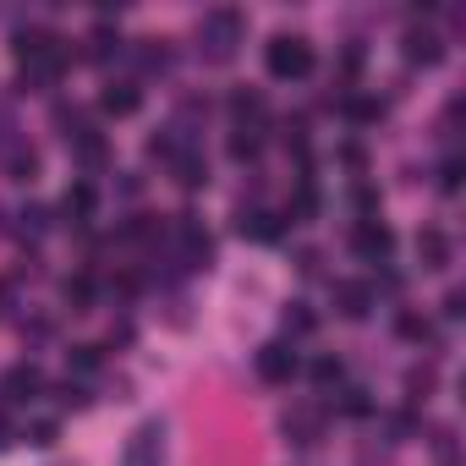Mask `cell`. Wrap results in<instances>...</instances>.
Here are the masks:
<instances>
[{"instance_id": "cell-1", "label": "cell", "mask_w": 466, "mask_h": 466, "mask_svg": "<svg viewBox=\"0 0 466 466\" xmlns=\"http://www.w3.org/2000/svg\"><path fill=\"white\" fill-rule=\"evenodd\" d=\"M12 56L23 66V83H34V88H50L61 77V66H66V50H61V39L50 28H23L17 45H12Z\"/></svg>"}, {"instance_id": "cell-2", "label": "cell", "mask_w": 466, "mask_h": 466, "mask_svg": "<svg viewBox=\"0 0 466 466\" xmlns=\"http://www.w3.org/2000/svg\"><path fill=\"white\" fill-rule=\"evenodd\" d=\"M264 66H269V77H280V83H302V77L313 72V45H308L302 34H275L269 50H264Z\"/></svg>"}, {"instance_id": "cell-3", "label": "cell", "mask_w": 466, "mask_h": 466, "mask_svg": "<svg viewBox=\"0 0 466 466\" xmlns=\"http://www.w3.org/2000/svg\"><path fill=\"white\" fill-rule=\"evenodd\" d=\"M242 17L237 12H208L203 23H198V50L208 56V61H230L237 56V45H242Z\"/></svg>"}, {"instance_id": "cell-4", "label": "cell", "mask_w": 466, "mask_h": 466, "mask_svg": "<svg viewBox=\"0 0 466 466\" xmlns=\"http://www.w3.org/2000/svg\"><path fill=\"white\" fill-rule=\"evenodd\" d=\"M121 466H165V422L159 417H148V422L132 428V439L121 450Z\"/></svg>"}, {"instance_id": "cell-5", "label": "cell", "mask_w": 466, "mask_h": 466, "mask_svg": "<svg viewBox=\"0 0 466 466\" xmlns=\"http://www.w3.org/2000/svg\"><path fill=\"white\" fill-rule=\"evenodd\" d=\"M297 351L286 346V340H269V346H258V379L264 384H291L297 379Z\"/></svg>"}, {"instance_id": "cell-6", "label": "cell", "mask_w": 466, "mask_h": 466, "mask_svg": "<svg viewBox=\"0 0 466 466\" xmlns=\"http://www.w3.org/2000/svg\"><path fill=\"white\" fill-rule=\"evenodd\" d=\"M351 248H357L368 264H384V258L395 253V237H390V225H379V219H362V225H357V237H351Z\"/></svg>"}, {"instance_id": "cell-7", "label": "cell", "mask_w": 466, "mask_h": 466, "mask_svg": "<svg viewBox=\"0 0 466 466\" xmlns=\"http://www.w3.org/2000/svg\"><path fill=\"white\" fill-rule=\"evenodd\" d=\"M335 308H340V319L362 324V319L373 313V286H362V280H340V286H335Z\"/></svg>"}, {"instance_id": "cell-8", "label": "cell", "mask_w": 466, "mask_h": 466, "mask_svg": "<svg viewBox=\"0 0 466 466\" xmlns=\"http://www.w3.org/2000/svg\"><path fill=\"white\" fill-rule=\"evenodd\" d=\"M176 237H181V258H187V269H203L208 253H214L208 230H198V219H181V225H176Z\"/></svg>"}, {"instance_id": "cell-9", "label": "cell", "mask_w": 466, "mask_h": 466, "mask_svg": "<svg viewBox=\"0 0 466 466\" xmlns=\"http://www.w3.org/2000/svg\"><path fill=\"white\" fill-rule=\"evenodd\" d=\"M6 395H12V400H39V395H45V373H39L34 362H17V368L6 373Z\"/></svg>"}, {"instance_id": "cell-10", "label": "cell", "mask_w": 466, "mask_h": 466, "mask_svg": "<svg viewBox=\"0 0 466 466\" xmlns=\"http://www.w3.org/2000/svg\"><path fill=\"white\" fill-rule=\"evenodd\" d=\"M286 433H291L297 444H319V433H324V411H313V406L286 411Z\"/></svg>"}, {"instance_id": "cell-11", "label": "cell", "mask_w": 466, "mask_h": 466, "mask_svg": "<svg viewBox=\"0 0 466 466\" xmlns=\"http://www.w3.org/2000/svg\"><path fill=\"white\" fill-rule=\"evenodd\" d=\"M137 105H143L137 83H110V88L99 94V110H105V116H132Z\"/></svg>"}, {"instance_id": "cell-12", "label": "cell", "mask_w": 466, "mask_h": 466, "mask_svg": "<svg viewBox=\"0 0 466 466\" xmlns=\"http://www.w3.org/2000/svg\"><path fill=\"white\" fill-rule=\"evenodd\" d=\"M61 208H66V219H94L99 192H94L88 181H72V187H66V198H61Z\"/></svg>"}, {"instance_id": "cell-13", "label": "cell", "mask_w": 466, "mask_h": 466, "mask_svg": "<svg viewBox=\"0 0 466 466\" xmlns=\"http://www.w3.org/2000/svg\"><path fill=\"white\" fill-rule=\"evenodd\" d=\"M417 258H422V269H444L450 264V237H444V230H422V237H417Z\"/></svg>"}, {"instance_id": "cell-14", "label": "cell", "mask_w": 466, "mask_h": 466, "mask_svg": "<svg viewBox=\"0 0 466 466\" xmlns=\"http://www.w3.org/2000/svg\"><path fill=\"white\" fill-rule=\"evenodd\" d=\"M444 50H439V34H428V28H411L406 34V61H422V66H433Z\"/></svg>"}, {"instance_id": "cell-15", "label": "cell", "mask_w": 466, "mask_h": 466, "mask_svg": "<svg viewBox=\"0 0 466 466\" xmlns=\"http://www.w3.org/2000/svg\"><path fill=\"white\" fill-rule=\"evenodd\" d=\"M230 110H237V121H253V127L264 121V99L258 94H237V99H230Z\"/></svg>"}, {"instance_id": "cell-16", "label": "cell", "mask_w": 466, "mask_h": 466, "mask_svg": "<svg viewBox=\"0 0 466 466\" xmlns=\"http://www.w3.org/2000/svg\"><path fill=\"white\" fill-rule=\"evenodd\" d=\"M248 230H253V237H280V225H275V214H242V237H248Z\"/></svg>"}, {"instance_id": "cell-17", "label": "cell", "mask_w": 466, "mask_h": 466, "mask_svg": "<svg viewBox=\"0 0 466 466\" xmlns=\"http://www.w3.org/2000/svg\"><path fill=\"white\" fill-rule=\"evenodd\" d=\"M176 181H181V187H203V159H198V154H181V159H176Z\"/></svg>"}, {"instance_id": "cell-18", "label": "cell", "mask_w": 466, "mask_h": 466, "mask_svg": "<svg viewBox=\"0 0 466 466\" xmlns=\"http://www.w3.org/2000/svg\"><path fill=\"white\" fill-rule=\"evenodd\" d=\"M286 329H291V335H308V329H313V313H308L302 302H291V308H286Z\"/></svg>"}, {"instance_id": "cell-19", "label": "cell", "mask_w": 466, "mask_h": 466, "mask_svg": "<svg viewBox=\"0 0 466 466\" xmlns=\"http://www.w3.org/2000/svg\"><path fill=\"white\" fill-rule=\"evenodd\" d=\"M313 379H319L324 390H329V384H340V357H319V362H313Z\"/></svg>"}, {"instance_id": "cell-20", "label": "cell", "mask_w": 466, "mask_h": 466, "mask_svg": "<svg viewBox=\"0 0 466 466\" xmlns=\"http://www.w3.org/2000/svg\"><path fill=\"white\" fill-rule=\"evenodd\" d=\"M72 368L77 373H94L99 368V346H72Z\"/></svg>"}, {"instance_id": "cell-21", "label": "cell", "mask_w": 466, "mask_h": 466, "mask_svg": "<svg viewBox=\"0 0 466 466\" xmlns=\"http://www.w3.org/2000/svg\"><path fill=\"white\" fill-rule=\"evenodd\" d=\"M439 187H444V192L461 187V159H444V165H439Z\"/></svg>"}, {"instance_id": "cell-22", "label": "cell", "mask_w": 466, "mask_h": 466, "mask_svg": "<svg viewBox=\"0 0 466 466\" xmlns=\"http://www.w3.org/2000/svg\"><path fill=\"white\" fill-rule=\"evenodd\" d=\"M400 335H406V340H428V324H422L417 313H400Z\"/></svg>"}, {"instance_id": "cell-23", "label": "cell", "mask_w": 466, "mask_h": 466, "mask_svg": "<svg viewBox=\"0 0 466 466\" xmlns=\"http://www.w3.org/2000/svg\"><path fill=\"white\" fill-rule=\"evenodd\" d=\"M116 45H121V39H110V28H99V34H94V61H110Z\"/></svg>"}, {"instance_id": "cell-24", "label": "cell", "mask_w": 466, "mask_h": 466, "mask_svg": "<svg viewBox=\"0 0 466 466\" xmlns=\"http://www.w3.org/2000/svg\"><path fill=\"white\" fill-rule=\"evenodd\" d=\"M340 406H346L351 417H362V411H368V390H346V400H340Z\"/></svg>"}, {"instance_id": "cell-25", "label": "cell", "mask_w": 466, "mask_h": 466, "mask_svg": "<svg viewBox=\"0 0 466 466\" xmlns=\"http://www.w3.org/2000/svg\"><path fill=\"white\" fill-rule=\"evenodd\" d=\"M351 116H357V121H379V105H373V99H351Z\"/></svg>"}, {"instance_id": "cell-26", "label": "cell", "mask_w": 466, "mask_h": 466, "mask_svg": "<svg viewBox=\"0 0 466 466\" xmlns=\"http://www.w3.org/2000/svg\"><path fill=\"white\" fill-rule=\"evenodd\" d=\"M88 297H94L88 280H66V302H88Z\"/></svg>"}, {"instance_id": "cell-27", "label": "cell", "mask_w": 466, "mask_h": 466, "mask_svg": "<svg viewBox=\"0 0 466 466\" xmlns=\"http://www.w3.org/2000/svg\"><path fill=\"white\" fill-rule=\"evenodd\" d=\"M61 400H66V406H83V400H88V390H83V384H72V379H66V384H61Z\"/></svg>"}, {"instance_id": "cell-28", "label": "cell", "mask_w": 466, "mask_h": 466, "mask_svg": "<svg viewBox=\"0 0 466 466\" xmlns=\"http://www.w3.org/2000/svg\"><path fill=\"white\" fill-rule=\"evenodd\" d=\"M56 439V422H34V444H50Z\"/></svg>"}, {"instance_id": "cell-29", "label": "cell", "mask_w": 466, "mask_h": 466, "mask_svg": "<svg viewBox=\"0 0 466 466\" xmlns=\"http://www.w3.org/2000/svg\"><path fill=\"white\" fill-rule=\"evenodd\" d=\"M6 439H12V428H6V417H0V444H6Z\"/></svg>"}]
</instances>
